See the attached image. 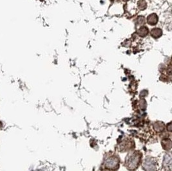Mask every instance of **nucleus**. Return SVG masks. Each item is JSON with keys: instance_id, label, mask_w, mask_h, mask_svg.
<instances>
[{"instance_id": "9", "label": "nucleus", "mask_w": 172, "mask_h": 171, "mask_svg": "<svg viewBox=\"0 0 172 171\" xmlns=\"http://www.w3.org/2000/svg\"><path fill=\"white\" fill-rule=\"evenodd\" d=\"M163 148L166 150H170L171 147V141L170 139L163 140L162 142Z\"/></svg>"}, {"instance_id": "7", "label": "nucleus", "mask_w": 172, "mask_h": 171, "mask_svg": "<svg viewBox=\"0 0 172 171\" xmlns=\"http://www.w3.org/2000/svg\"><path fill=\"white\" fill-rule=\"evenodd\" d=\"M162 35V30L160 28H155L152 29V31H151V35L155 39L159 38L160 37H161Z\"/></svg>"}, {"instance_id": "4", "label": "nucleus", "mask_w": 172, "mask_h": 171, "mask_svg": "<svg viewBox=\"0 0 172 171\" xmlns=\"http://www.w3.org/2000/svg\"><path fill=\"white\" fill-rule=\"evenodd\" d=\"M143 168L144 171H157V162L153 158L148 157L143 161Z\"/></svg>"}, {"instance_id": "8", "label": "nucleus", "mask_w": 172, "mask_h": 171, "mask_svg": "<svg viewBox=\"0 0 172 171\" xmlns=\"http://www.w3.org/2000/svg\"><path fill=\"white\" fill-rule=\"evenodd\" d=\"M148 28L146 26H141L137 30V34L141 37H145V36L148 34Z\"/></svg>"}, {"instance_id": "6", "label": "nucleus", "mask_w": 172, "mask_h": 171, "mask_svg": "<svg viewBox=\"0 0 172 171\" xmlns=\"http://www.w3.org/2000/svg\"><path fill=\"white\" fill-rule=\"evenodd\" d=\"M147 22L149 25L154 26L158 22V17L155 14H152L149 15L147 17Z\"/></svg>"}, {"instance_id": "5", "label": "nucleus", "mask_w": 172, "mask_h": 171, "mask_svg": "<svg viewBox=\"0 0 172 171\" xmlns=\"http://www.w3.org/2000/svg\"><path fill=\"white\" fill-rule=\"evenodd\" d=\"M163 165L166 169V170H171V157L170 154H167L165 155L164 159V162H163Z\"/></svg>"}, {"instance_id": "2", "label": "nucleus", "mask_w": 172, "mask_h": 171, "mask_svg": "<svg viewBox=\"0 0 172 171\" xmlns=\"http://www.w3.org/2000/svg\"><path fill=\"white\" fill-rule=\"evenodd\" d=\"M120 161V158L117 154L110 152L105 156L103 165L106 170L116 171L119 168Z\"/></svg>"}, {"instance_id": "11", "label": "nucleus", "mask_w": 172, "mask_h": 171, "mask_svg": "<svg viewBox=\"0 0 172 171\" xmlns=\"http://www.w3.org/2000/svg\"><path fill=\"white\" fill-rule=\"evenodd\" d=\"M123 1H128V0H123Z\"/></svg>"}, {"instance_id": "3", "label": "nucleus", "mask_w": 172, "mask_h": 171, "mask_svg": "<svg viewBox=\"0 0 172 171\" xmlns=\"http://www.w3.org/2000/svg\"><path fill=\"white\" fill-rule=\"evenodd\" d=\"M135 148V142L133 139L130 138L126 137L123 139L118 145V150L120 152L131 151L132 149Z\"/></svg>"}, {"instance_id": "1", "label": "nucleus", "mask_w": 172, "mask_h": 171, "mask_svg": "<svg viewBox=\"0 0 172 171\" xmlns=\"http://www.w3.org/2000/svg\"><path fill=\"white\" fill-rule=\"evenodd\" d=\"M143 154L140 151H131L125 158V167L130 171H135L141 163Z\"/></svg>"}, {"instance_id": "10", "label": "nucleus", "mask_w": 172, "mask_h": 171, "mask_svg": "<svg viewBox=\"0 0 172 171\" xmlns=\"http://www.w3.org/2000/svg\"><path fill=\"white\" fill-rule=\"evenodd\" d=\"M137 5L139 8L141 10H144L147 7V3L145 0H140L137 3Z\"/></svg>"}]
</instances>
